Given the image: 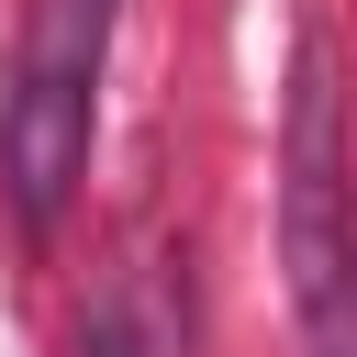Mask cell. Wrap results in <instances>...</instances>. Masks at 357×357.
I'll return each instance as SVG.
<instances>
[{"label": "cell", "mask_w": 357, "mask_h": 357, "mask_svg": "<svg viewBox=\"0 0 357 357\" xmlns=\"http://www.w3.org/2000/svg\"><path fill=\"white\" fill-rule=\"evenodd\" d=\"M89 89H100V67H67V56H33L22 89H11L0 178H11L22 234H56V212H67L78 178H89Z\"/></svg>", "instance_id": "cell-2"}, {"label": "cell", "mask_w": 357, "mask_h": 357, "mask_svg": "<svg viewBox=\"0 0 357 357\" xmlns=\"http://www.w3.org/2000/svg\"><path fill=\"white\" fill-rule=\"evenodd\" d=\"M89 357H145V335H134V312H100V324H89Z\"/></svg>", "instance_id": "cell-4"}, {"label": "cell", "mask_w": 357, "mask_h": 357, "mask_svg": "<svg viewBox=\"0 0 357 357\" xmlns=\"http://www.w3.org/2000/svg\"><path fill=\"white\" fill-rule=\"evenodd\" d=\"M112 22H123V0H56V22H45V45H33V56H67V67H100Z\"/></svg>", "instance_id": "cell-3"}, {"label": "cell", "mask_w": 357, "mask_h": 357, "mask_svg": "<svg viewBox=\"0 0 357 357\" xmlns=\"http://www.w3.org/2000/svg\"><path fill=\"white\" fill-rule=\"evenodd\" d=\"M346 178H335V78L324 45H301V89H290V290H301V335L312 357H346V223H335Z\"/></svg>", "instance_id": "cell-1"}]
</instances>
